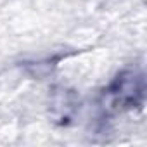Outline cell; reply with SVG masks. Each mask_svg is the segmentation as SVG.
I'll use <instances>...</instances> for the list:
<instances>
[{
    "label": "cell",
    "instance_id": "obj_1",
    "mask_svg": "<svg viewBox=\"0 0 147 147\" xmlns=\"http://www.w3.org/2000/svg\"><path fill=\"white\" fill-rule=\"evenodd\" d=\"M144 97V80L137 71H123L104 92L102 107L107 111H121L135 107Z\"/></svg>",
    "mask_w": 147,
    "mask_h": 147
},
{
    "label": "cell",
    "instance_id": "obj_2",
    "mask_svg": "<svg viewBox=\"0 0 147 147\" xmlns=\"http://www.w3.org/2000/svg\"><path fill=\"white\" fill-rule=\"evenodd\" d=\"M76 106H78V100L71 90L57 88L50 97V116L54 118V121L66 123L67 119L73 118Z\"/></svg>",
    "mask_w": 147,
    "mask_h": 147
}]
</instances>
